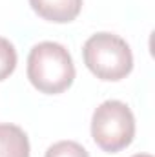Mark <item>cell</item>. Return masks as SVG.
Returning a JSON list of instances; mask_svg holds the SVG:
<instances>
[{
    "label": "cell",
    "mask_w": 155,
    "mask_h": 157,
    "mask_svg": "<svg viewBox=\"0 0 155 157\" xmlns=\"http://www.w3.org/2000/svg\"><path fill=\"white\" fill-rule=\"evenodd\" d=\"M91 137L104 152L117 154L135 137V117L122 101H104L91 117Z\"/></svg>",
    "instance_id": "cell-3"
},
{
    "label": "cell",
    "mask_w": 155,
    "mask_h": 157,
    "mask_svg": "<svg viewBox=\"0 0 155 157\" xmlns=\"http://www.w3.org/2000/svg\"><path fill=\"white\" fill-rule=\"evenodd\" d=\"M28 78L40 93L57 95L75 80V64L70 51L59 42H40L28 57Z\"/></svg>",
    "instance_id": "cell-1"
},
{
    "label": "cell",
    "mask_w": 155,
    "mask_h": 157,
    "mask_svg": "<svg viewBox=\"0 0 155 157\" xmlns=\"http://www.w3.org/2000/svg\"><path fill=\"white\" fill-rule=\"evenodd\" d=\"M29 4L39 17L57 24L75 20L82 9V0H29Z\"/></svg>",
    "instance_id": "cell-4"
},
{
    "label": "cell",
    "mask_w": 155,
    "mask_h": 157,
    "mask_svg": "<svg viewBox=\"0 0 155 157\" xmlns=\"http://www.w3.org/2000/svg\"><path fill=\"white\" fill-rule=\"evenodd\" d=\"M84 62L100 80H120L133 68V55L126 40L113 33H95L82 48Z\"/></svg>",
    "instance_id": "cell-2"
},
{
    "label": "cell",
    "mask_w": 155,
    "mask_h": 157,
    "mask_svg": "<svg viewBox=\"0 0 155 157\" xmlns=\"http://www.w3.org/2000/svg\"><path fill=\"white\" fill-rule=\"evenodd\" d=\"M0 157H29V139L15 124H0Z\"/></svg>",
    "instance_id": "cell-5"
},
{
    "label": "cell",
    "mask_w": 155,
    "mask_h": 157,
    "mask_svg": "<svg viewBox=\"0 0 155 157\" xmlns=\"http://www.w3.org/2000/svg\"><path fill=\"white\" fill-rule=\"evenodd\" d=\"M44 157H89L86 148L75 141H59L47 148Z\"/></svg>",
    "instance_id": "cell-7"
},
{
    "label": "cell",
    "mask_w": 155,
    "mask_h": 157,
    "mask_svg": "<svg viewBox=\"0 0 155 157\" xmlns=\"http://www.w3.org/2000/svg\"><path fill=\"white\" fill-rule=\"evenodd\" d=\"M131 157H152L150 154H135V155H131Z\"/></svg>",
    "instance_id": "cell-8"
},
{
    "label": "cell",
    "mask_w": 155,
    "mask_h": 157,
    "mask_svg": "<svg viewBox=\"0 0 155 157\" xmlns=\"http://www.w3.org/2000/svg\"><path fill=\"white\" fill-rule=\"evenodd\" d=\"M17 68V49L7 39L0 37V80H6Z\"/></svg>",
    "instance_id": "cell-6"
}]
</instances>
